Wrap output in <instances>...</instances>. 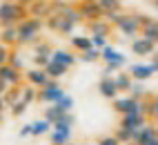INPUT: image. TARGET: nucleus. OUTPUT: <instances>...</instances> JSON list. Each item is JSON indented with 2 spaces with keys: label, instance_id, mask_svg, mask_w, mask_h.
<instances>
[{
  "label": "nucleus",
  "instance_id": "nucleus-11",
  "mask_svg": "<svg viewBox=\"0 0 158 145\" xmlns=\"http://www.w3.org/2000/svg\"><path fill=\"white\" fill-rule=\"evenodd\" d=\"M127 71L131 74L134 80H140V83H145V80H149L152 76H156V69H154L152 63H131Z\"/></svg>",
  "mask_w": 158,
  "mask_h": 145
},
{
  "label": "nucleus",
  "instance_id": "nucleus-5",
  "mask_svg": "<svg viewBox=\"0 0 158 145\" xmlns=\"http://www.w3.org/2000/svg\"><path fill=\"white\" fill-rule=\"evenodd\" d=\"M111 107H114L116 114H120V116H125V114H140L143 112V100L134 98L129 94H123V96H116L111 100Z\"/></svg>",
  "mask_w": 158,
  "mask_h": 145
},
{
  "label": "nucleus",
  "instance_id": "nucleus-35",
  "mask_svg": "<svg viewBox=\"0 0 158 145\" xmlns=\"http://www.w3.org/2000/svg\"><path fill=\"white\" fill-rule=\"evenodd\" d=\"M31 47H34V54H45V56L54 54V49H51V45L47 43V40H36Z\"/></svg>",
  "mask_w": 158,
  "mask_h": 145
},
{
  "label": "nucleus",
  "instance_id": "nucleus-21",
  "mask_svg": "<svg viewBox=\"0 0 158 145\" xmlns=\"http://www.w3.org/2000/svg\"><path fill=\"white\" fill-rule=\"evenodd\" d=\"M143 112L149 121L158 123V94H149L143 100Z\"/></svg>",
  "mask_w": 158,
  "mask_h": 145
},
{
  "label": "nucleus",
  "instance_id": "nucleus-15",
  "mask_svg": "<svg viewBox=\"0 0 158 145\" xmlns=\"http://www.w3.org/2000/svg\"><path fill=\"white\" fill-rule=\"evenodd\" d=\"M147 123H149V118L145 116V114H125V116H120V127L129 130V132H138L140 127H145Z\"/></svg>",
  "mask_w": 158,
  "mask_h": 145
},
{
  "label": "nucleus",
  "instance_id": "nucleus-49",
  "mask_svg": "<svg viewBox=\"0 0 158 145\" xmlns=\"http://www.w3.org/2000/svg\"><path fill=\"white\" fill-rule=\"evenodd\" d=\"M147 145H158V136H154V139H152L149 143H147Z\"/></svg>",
  "mask_w": 158,
  "mask_h": 145
},
{
  "label": "nucleus",
  "instance_id": "nucleus-27",
  "mask_svg": "<svg viewBox=\"0 0 158 145\" xmlns=\"http://www.w3.org/2000/svg\"><path fill=\"white\" fill-rule=\"evenodd\" d=\"M23 85H25V83H23ZM23 85L9 87L5 94H2V98H5V103H7V107H11L14 103H18V100H20V92H23Z\"/></svg>",
  "mask_w": 158,
  "mask_h": 145
},
{
  "label": "nucleus",
  "instance_id": "nucleus-12",
  "mask_svg": "<svg viewBox=\"0 0 158 145\" xmlns=\"http://www.w3.org/2000/svg\"><path fill=\"white\" fill-rule=\"evenodd\" d=\"M96 89H98V94H100L102 98H107V100H114L116 96H120L118 87H116L114 76H100V80H98Z\"/></svg>",
  "mask_w": 158,
  "mask_h": 145
},
{
  "label": "nucleus",
  "instance_id": "nucleus-25",
  "mask_svg": "<svg viewBox=\"0 0 158 145\" xmlns=\"http://www.w3.org/2000/svg\"><path fill=\"white\" fill-rule=\"evenodd\" d=\"M45 71H47V76H49V78H54V80H60V78H65V76L69 74V69H67L65 65L54 63V60H49V65L45 67Z\"/></svg>",
  "mask_w": 158,
  "mask_h": 145
},
{
  "label": "nucleus",
  "instance_id": "nucleus-3",
  "mask_svg": "<svg viewBox=\"0 0 158 145\" xmlns=\"http://www.w3.org/2000/svg\"><path fill=\"white\" fill-rule=\"evenodd\" d=\"M27 2L29 0H5V2H0V27L20 25L25 18H29Z\"/></svg>",
  "mask_w": 158,
  "mask_h": 145
},
{
  "label": "nucleus",
  "instance_id": "nucleus-39",
  "mask_svg": "<svg viewBox=\"0 0 158 145\" xmlns=\"http://www.w3.org/2000/svg\"><path fill=\"white\" fill-rule=\"evenodd\" d=\"M9 65H11V67H16V69H20V71H23V67H25L23 58H20V54H18L16 49H11V54H9Z\"/></svg>",
  "mask_w": 158,
  "mask_h": 145
},
{
  "label": "nucleus",
  "instance_id": "nucleus-43",
  "mask_svg": "<svg viewBox=\"0 0 158 145\" xmlns=\"http://www.w3.org/2000/svg\"><path fill=\"white\" fill-rule=\"evenodd\" d=\"M20 139H27V136H34V123H25L23 127H20Z\"/></svg>",
  "mask_w": 158,
  "mask_h": 145
},
{
  "label": "nucleus",
  "instance_id": "nucleus-2",
  "mask_svg": "<svg viewBox=\"0 0 158 145\" xmlns=\"http://www.w3.org/2000/svg\"><path fill=\"white\" fill-rule=\"evenodd\" d=\"M114 25V29L118 34H123L125 38H136L140 36V14H127V11H116V14H107L105 16Z\"/></svg>",
  "mask_w": 158,
  "mask_h": 145
},
{
  "label": "nucleus",
  "instance_id": "nucleus-46",
  "mask_svg": "<svg viewBox=\"0 0 158 145\" xmlns=\"http://www.w3.org/2000/svg\"><path fill=\"white\" fill-rule=\"evenodd\" d=\"M7 89H9V85H7V83H5V80H0V96H2V94H5V92H7Z\"/></svg>",
  "mask_w": 158,
  "mask_h": 145
},
{
  "label": "nucleus",
  "instance_id": "nucleus-31",
  "mask_svg": "<svg viewBox=\"0 0 158 145\" xmlns=\"http://www.w3.org/2000/svg\"><path fill=\"white\" fill-rule=\"evenodd\" d=\"M129 96H134V98H138V100H145L147 96V87H145V83H140V80H134V85H131V89H129Z\"/></svg>",
  "mask_w": 158,
  "mask_h": 145
},
{
  "label": "nucleus",
  "instance_id": "nucleus-7",
  "mask_svg": "<svg viewBox=\"0 0 158 145\" xmlns=\"http://www.w3.org/2000/svg\"><path fill=\"white\" fill-rule=\"evenodd\" d=\"M76 9H78V14H80V18L82 20H98V18H105V14H102V9H100V5H98V0H80V2L76 5Z\"/></svg>",
  "mask_w": 158,
  "mask_h": 145
},
{
  "label": "nucleus",
  "instance_id": "nucleus-45",
  "mask_svg": "<svg viewBox=\"0 0 158 145\" xmlns=\"http://www.w3.org/2000/svg\"><path fill=\"white\" fill-rule=\"evenodd\" d=\"M149 63L154 65V69H156V74H158V49H156V51H154V54L149 56Z\"/></svg>",
  "mask_w": 158,
  "mask_h": 145
},
{
  "label": "nucleus",
  "instance_id": "nucleus-53",
  "mask_svg": "<svg viewBox=\"0 0 158 145\" xmlns=\"http://www.w3.org/2000/svg\"><path fill=\"white\" fill-rule=\"evenodd\" d=\"M0 2H5V0H0Z\"/></svg>",
  "mask_w": 158,
  "mask_h": 145
},
{
  "label": "nucleus",
  "instance_id": "nucleus-28",
  "mask_svg": "<svg viewBox=\"0 0 158 145\" xmlns=\"http://www.w3.org/2000/svg\"><path fill=\"white\" fill-rule=\"evenodd\" d=\"M65 114H69V112H62L58 105H47L45 116H43V118H47V121L51 123V125H54V123H56V121H60L62 116H65Z\"/></svg>",
  "mask_w": 158,
  "mask_h": 145
},
{
  "label": "nucleus",
  "instance_id": "nucleus-42",
  "mask_svg": "<svg viewBox=\"0 0 158 145\" xmlns=\"http://www.w3.org/2000/svg\"><path fill=\"white\" fill-rule=\"evenodd\" d=\"M94 145H120V141L111 134V136H100V139H98L96 143H94Z\"/></svg>",
  "mask_w": 158,
  "mask_h": 145
},
{
  "label": "nucleus",
  "instance_id": "nucleus-17",
  "mask_svg": "<svg viewBox=\"0 0 158 145\" xmlns=\"http://www.w3.org/2000/svg\"><path fill=\"white\" fill-rule=\"evenodd\" d=\"M87 32H89V36H105V38H109L111 32H114V25L109 23V20H105V18L89 20V23H87Z\"/></svg>",
  "mask_w": 158,
  "mask_h": 145
},
{
  "label": "nucleus",
  "instance_id": "nucleus-30",
  "mask_svg": "<svg viewBox=\"0 0 158 145\" xmlns=\"http://www.w3.org/2000/svg\"><path fill=\"white\" fill-rule=\"evenodd\" d=\"M20 100H25L27 105H31L34 100H38V89L25 83V85H23V92H20Z\"/></svg>",
  "mask_w": 158,
  "mask_h": 145
},
{
  "label": "nucleus",
  "instance_id": "nucleus-37",
  "mask_svg": "<svg viewBox=\"0 0 158 145\" xmlns=\"http://www.w3.org/2000/svg\"><path fill=\"white\" fill-rule=\"evenodd\" d=\"M56 105H58V107H60L62 112H71V109H73V105H76V103H73V98H71L69 94H65V96H62V98H60V100L56 103Z\"/></svg>",
  "mask_w": 158,
  "mask_h": 145
},
{
  "label": "nucleus",
  "instance_id": "nucleus-40",
  "mask_svg": "<svg viewBox=\"0 0 158 145\" xmlns=\"http://www.w3.org/2000/svg\"><path fill=\"white\" fill-rule=\"evenodd\" d=\"M58 25H60V20H58V16H56V14H51L49 18H45V27L49 29V32L58 34Z\"/></svg>",
  "mask_w": 158,
  "mask_h": 145
},
{
  "label": "nucleus",
  "instance_id": "nucleus-8",
  "mask_svg": "<svg viewBox=\"0 0 158 145\" xmlns=\"http://www.w3.org/2000/svg\"><path fill=\"white\" fill-rule=\"evenodd\" d=\"M100 60L105 65H114V67H125L127 65V56L123 54V51H118L116 47H111V45H107V47H102L100 49Z\"/></svg>",
  "mask_w": 158,
  "mask_h": 145
},
{
  "label": "nucleus",
  "instance_id": "nucleus-29",
  "mask_svg": "<svg viewBox=\"0 0 158 145\" xmlns=\"http://www.w3.org/2000/svg\"><path fill=\"white\" fill-rule=\"evenodd\" d=\"M54 130V125L47 121V118H40V121H34V136H47V134Z\"/></svg>",
  "mask_w": 158,
  "mask_h": 145
},
{
  "label": "nucleus",
  "instance_id": "nucleus-18",
  "mask_svg": "<svg viewBox=\"0 0 158 145\" xmlns=\"http://www.w3.org/2000/svg\"><path fill=\"white\" fill-rule=\"evenodd\" d=\"M154 136H158V132H156V123H147L145 127H140L138 132H134V145H147Z\"/></svg>",
  "mask_w": 158,
  "mask_h": 145
},
{
  "label": "nucleus",
  "instance_id": "nucleus-4",
  "mask_svg": "<svg viewBox=\"0 0 158 145\" xmlns=\"http://www.w3.org/2000/svg\"><path fill=\"white\" fill-rule=\"evenodd\" d=\"M45 29V20L43 18H34L29 16L18 25V45H34L36 40H40V34Z\"/></svg>",
  "mask_w": 158,
  "mask_h": 145
},
{
  "label": "nucleus",
  "instance_id": "nucleus-36",
  "mask_svg": "<svg viewBox=\"0 0 158 145\" xmlns=\"http://www.w3.org/2000/svg\"><path fill=\"white\" fill-rule=\"evenodd\" d=\"M29 109V105L25 100H18V103H14L11 107H9V112H11V116L14 118H20V116H25V112Z\"/></svg>",
  "mask_w": 158,
  "mask_h": 145
},
{
  "label": "nucleus",
  "instance_id": "nucleus-22",
  "mask_svg": "<svg viewBox=\"0 0 158 145\" xmlns=\"http://www.w3.org/2000/svg\"><path fill=\"white\" fill-rule=\"evenodd\" d=\"M0 43L7 45V47L18 45V25H11V27H2V29H0Z\"/></svg>",
  "mask_w": 158,
  "mask_h": 145
},
{
  "label": "nucleus",
  "instance_id": "nucleus-6",
  "mask_svg": "<svg viewBox=\"0 0 158 145\" xmlns=\"http://www.w3.org/2000/svg\"><path fill=\"white\" fill-rule=\"evenodd\" d=\"M65 94H67V92L60 87V83L54 80V78H49L47 85L38 89V100L45 103V105H56V103H58L62 96H65Z\"/></svg>",
  "mask_w": 158,
  "mask_h": 145
},
{
  "label": "nucleus",
  "instance_id": "nucleus-54",
  "mask_svg": "<svg viewBox=\"0 0 158 145\" xmlns=\"http://www.w3.org/2000/svg\"><path fill=\"white\" fill-rule=\"evenodd\" d=\"M0 29H2V27H0Z\"/></svg>",
  "mask_w": 158,
  "mask_h": 145
},
{
  "label": "nucleus",
  "instance_id": "nucleus-33",
  "mask_svg": "<svg viewBox=\"0 0 158 145\" xmlns=\"http://www.w3.org/2000/svg\"><path fill=\"white\" fill-rule=\"evenodd\" d=\"M114 136L120 141V145H129L131 141H134V132H129V130H125V127H116V132H114Z\"/></svg>",
  "mask_w": 158,
  "mask_h": 145
},
{
  "label": "nucleus",
  "instance_id": "nucleus-9",
  "mask_svg": "<svg viewBox=\"0 0 158 145\" xmlns=\"http://www.w3.org/2000/svg\"><path fill=\"white\" fill-rule=\"evenodd\" d=\"M140 36L152 40V43L158 47V20L154 16H145L140 14Z\"/></svg>",
  "mask_w": 158,
  "mask_h": 145
},
{
  "label": "nucleus",
  "instance_id": "nucleus-16",
  "mask_svg": "<svg viewBox=\"0 0 158 145\" xmlns=\"http://www.w3.org/2000/svg\"><path fill=\"white\" fill-rule=\"evenodd\" d=\"M129 49H131L134 56H152L158 47L152 43V40H147V38H143V36H136V38L131 40Z\"/></svg>",
  "mask_w": 158,
  "mask_h": 145
},
{
  "label": "nucleus",
  "instance_id": "nucleus-32",
  "mask_svg": "<svg viewBox=\"0 0 158 145\" xmlns=\"http://www.w3.org/2000/svg\"><path fill=\"white\" fill-rule=\"evenodd\" d=\"M73 125H76V116L69 112V114H65L60 121H56L54 123V130H71Z\"/></svg>",
  "mask_w": 158,
  "mask_h": 145
},
{
  "label": "nucleus",
  "instance_id": "nucleus-34",
  "mask_svg": "<svg viewBox=\"0 0 158 145\" xmlns=\"http://www.w3.org/2000/svg\"><path fill=\"white\" fill-rule=\"evenodd\" d=\"M78 60H82V63H96V60H100V49L91 47L87 51H82V54H78Z\"/></svg>",
  "mask_w": 158,
  "mask_h": 145
},
{
  "label": "nucleus",
  "instance_id": "nucleus-44",
  "mask_svg": "<svg viewBox=\"0 0 158 145\" xmlns=\"http://www.w3.org/2000/svg\"><path fill=\"white\" fill-rule=\"evenodd\" d=\"M91 45L96 49H102V47H107L109 43H107V38H105V36H91Z\"/></svg>",
  "mask_w": 158,
  "mask_h": 145
},
{
  "label": "nucleus",
  "instance_id": "nucleus-24",
  "mask_svg": "<svg viewBox=\"0 0 158 145\" xmlns=\"http://www.w3.org/2000/svg\"><path fill=\"white\" fill-rule=\"evenodd\" d=\"M47 136L51 145H67L71 143V130H51Z\"/></svg>",
  "mask_w": 158,
  "mask_h": 145
},
{
  "label": "nucleus",
  "instance_id": "nucleus-38",
  "mask_svg": "<svg viewBox=\"0 0 158 145\" xmlns=\"http://www.w3.org/2000/svg\"><path fill=\"white\" fill-rule=\"evenodd\" d=\"M31 60H34V67H40V69H45V67L49 65L51 56H45V54H34V56H31Z\"/></svg>",
  "mask_w": 158,
  "mask_h": 145
},
{
  "label": "nucleus",
  "instance_id": "nucleus-26",
  "mask_svg": "<svg viewBox=\"0 0 158 145\" xmlns=\"http://www.w3.org/2000/svg\"><path fill=\"white\" fill-rule=\"evenodd\" d=\"M98 5H100V9H102V14L107 16V14L120 11V9H123V0H98Z\"/></svg>",
  "mask_w": 158,
  "mask_h": 145
},
{
  "label": "nucleus",
  "instance_id": "nucleus-50",
  "mask_svg": "<svg viewBox=\"0 0 158 145\" xmlns=\"http://www.w3.org/2000/svg\"><path fill=\"white\" fill-rule=\"evenodd\" d=\"M82 145H91V143H82Z\"/></svg>",
  "mask_w": 158,
  "mask_h": 145
},
{
  "label": "nucleus",
  "instance_id": "nucleus-23",
  "mask_svg": "<svg viewBox=\"0 0 158 145\" xmlns=\"http://www.w3.org/2000/svg\"><path fill=\"white\" fill-rule=\"evenodd\" d=\"M114 80H116V87H118L120 94H129V89L134 85V78H131L129 71H118V74L114 76Z\"/></svg>",
  "mask_w": 158,
  "mask_h": 145
},
{
  "label": "nucleus",
  "instance_id": "nucleus-20",
  "mask_svg": "<svg viewBox=\"0 0 158 145\" xmlns=\"http://www.w3.org/2000/svg\"><path fill=\"white\" fill-rule=\"evenodd\" d=\"M69 45H71L73 51H78V54H82V51H87V49L94 47L89 34H87V36H82V34H71V36H69Z\"/></svg>",
  "mask_w": 158,
  "mask_h": 145
},
{
  "label": "nucleus",
  "instance_id": "nucleus-41",
  "mask_svg": "<svg viewBox=\"0 0 158 145\" xmlns=\"http://www.w3.org/2000/svg\"><path fill=\"white\" fill-rule=\"evenodd\" d=\"M9 54H11V47H7V45L0 43V67L9 63Z\"/></svg>",
  "mask_w": 158,
  "mask_h": 145
},
{
  "label": "nucleus",
  "instance_id": "nucleus-19",
  "mask_svg": "<svg viewBox=\"0 0 158 145\" xmlns=\"http://www.w3.org/2000/svg\"><path fill=\"white\" fill-rule=\"evenodd\" d=\"M51 60H54V63L65 65L67 69H71L73 65L78 63V56L73 54L71 49H54V54H51Z\"/></svg>",
  "mask_w": 158,
  "mask_h": 145
},
{
  "label": "nucleus",
  "instance_id": "nucleus-47",
  "mask_svg": "<svg viewBox=\"0 0 158 145\" xmlns=\"http://www.w3.org/2000/svg\"><path fill=\"white\" fill-rule=\"evenodd\" d=\"M0 112H9V107H7V103H5L2 96H0Z\"/></svg>",
  "mask_w": 158,
  "mask_h": 145
},
{
  "label": "nucleus",
  "instance_id": "nucleus-52",
  "mask_svg": "<svg viewBox=\"0 0 158 145\" xmlns=\"http://www.w3.org/2000/svg\"><path fill=\"white\" fill-rule=\"evenodd\" d=\"M156 132H158V125H156Z\"/></svg>",
  "mask_w": 158,
  "mask_h": 145
},
{
  "label": "nucleus",
  "instance_id": "nucleus-14",
  "mask_svg": "<svg viewBox=\"0 0 158 145\" xmlns=\"http://www.w3.org/2000/svg\"><path fill=\"white\" fill-rule=\"evenodd\" d=\"M0 80H5L9 87H16V85H23V80H25V74L20 69L11 67V65H2L0 67Z\"/></svg>",
  "mask_w": 158,
  "mask_h": 145
},
{
  "label": "nucleus",
  "instance_id": "nucleus-13",
  "mask_svg": "<svg viewBox=\"0 0 158 145\" xmlns=\"http://www.w3.org/2000/svg\"><path fill=\"white\" fill-rule=\"evenodd\" d=\"M25 83L31 85V87H36V89H40L49 83V76H47V71L40 69V67H29L25 71Z\"/></svg>",
  "mask_w": 158,
  "mask_h": 145
},
{
  "label": "nucleus",
  "instance_id": "nucleus-1",
  "mask_svg": "<svg viewBox=\"0 0 158 145\" xmlns=\"http://www.w3.org/2000/svg\"><path fill=\"white\" fill-rule=\"evenodd\" d=\"M54 14H56L58 20H60V25H58V34H60V36H71L73 29L82 23L78 9L73 7V5H69V2L54 0Z\"/></svg>",
  "mask_w": 158,
  "mask_h": 145
},
{
  "label": "nucleus",
  "instance_id": "nucleus-10",
  "mask_svg": "<svg viewBox=\"0 0 158 145\" xmlns=\"http://www.w3.org/2000/svg\"><path fill=\"white\" fill-rule=\"evenodd\" d=\"M27 9H29V16L45 20L54 14V0H29Z\"/></svg>",
  "mask_w": 158,
  "mask_h": 145
},
{
  "label": "nucleus",
  "instance_id": "nucleus-51",
  "mask_svg": "<svg viewBox=\"0 0 158 145\" xmlns=\"http://www.w3.org/2000/svg\"><path fill=\"white\" fill-rule=\"evenodd\" d=\"M67 145H73V143H67Z\"/></svg>",
  "mask_w": 158,
  "mask_h": 145
},
{
  "label": "nucleus",
  "instance_id": "nucleus-48",
  "mask_svg": "<svg viewBox=\"0 0 158 145\" xmlns=\"http://www.w3.org/2000/svg\"><path fill=\"white\" fill-rule=\"evenodd\" d=\"M149 5H152V7L156 9V11H158V0H149Z\"/></svg>",
  "mask_w": 158,
  "mask_h": 145
}]
</instances>
